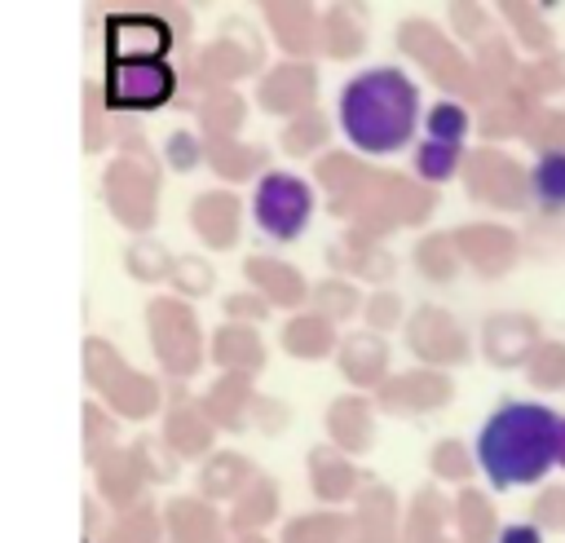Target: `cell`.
Masks as SVG:
<instances>
[{
    "label": "cell",
    "instance_id": "7c38bea8",
    "mask_svg": "<svg viewBox=\"0 0 565 543\" xmlns=\"http://www.w3.org/2000/svg\"><path fill=\"white\" fill-rule=\"evenodd\" d=\"M243 199L238 190H225V185H207L194 194L190 203V230L194 238L207 247V252H234L238 238H243Z\"/></svg>",
    "mask_w": 565,
    "mask_h": 543
},
{
    "label": "cell",
    "instance_id": "7402d4cb",
    "mask_svg": "<svg viewBox=\"0 0 565 543\" xmlns=\"http://www.w3.org/2000/svg\"><path fill=\"white\" fill-rule=\"evenodd\" d=\"M278 344L287 358L296 362H318L335 349V322L318 318L313 309H300V313H287V322L278 327Z\"/></svg>",
    "mask_w": 565,
    "mask_h": 543
},
{
    "label": "cell",
    "instance_id": "f546056e",
    "mask_svg": "<svg viewBox=\"0 0 565 543\" xmlns=\"http://www.w3.org/2000/svg\"><path fill=\"white\" fill-rule=\"evenodd\" d=\"M327 137H331V124H327V115L313 106V110H305V115H296V119H287V124H282L278 146H282V155L305 159V155L322 150V146H327Z\"/></svg>",
    "mask_w": 565,
    "mask_h": 543
},
{
    "label": "cell",
    "instance_id": "8d00e7d4",
    "mask_svg": "<svg viewBox=\"0 0 565 543\" xmlns=\"http://www.w3.org/2000/svg\"><path fill=\"white\" fill-rule=\"evenodd\" d=\"M309 305H313V313H318V318L340 322V318H349V313H353L358 291H353L344 278H322V283H313V287H309Z\"/></svg>",
    "mask_w": 565,
    "mask_h": 543
},
{
    "label": "cell",
    "instance_id": "836d02e7",
    "mask_svg": "<svg viewBox=\"0 0 565 543\" xmlns=\"http://www.w3.org/2000/svg\"><path fill=\"white\" fill-rule=\"evenodd\" d=\"M84 155H102L110 141H115V115L106 110V102H102V88H97V79H84Z\"/></svg>",
    "mask_w": 565,
    "mask_h": 543
},
{
    "label": "cell",
    "instance_id": "d6986e66",
    "mask_svg": "<svg viewBox=\"0 0 565 543\" xmlns=\"http://www.w3.org/2000/svg\"><path fill=\"white\" fill-rule=\"evenodd\" d=\"M203 163L212 168L216 181H225V190L243 185V181H260L274 163H269V150L256 146V141H243V137H230V141H203Z\"/></svg>",
    "mask_w": 565,
    "mask_h": 543
},
{
    "label": "cell",
    "instance_id": "74e56055",
    "mask_svg": "<svg viewBox=\"0 0 565 543\" xmlns=\"http://www.w3.org/2000/svg\"><path fill=\"white\" fill-rule=\"evenodd\" d=\"M159 163L172 172H194L203 163V137L194 128H172L159 146Z\"/></svg>",
    "mask_w": 565,
    "mask_h": 543
},
{
    "label": "cell",
    "instance_id": "cb8c5ba5",
    "mask_svg": "<svg viewBox=\"0 0 565 543\" xmlns=\"http://www.w3.org/2000/svg\"><path fill=\"white\" fill-rule=\"evenodd\" d=\"M172 260H177V252H172L168 243H159L154 234L128 238V247H124V274H128L132 283H141V287L168 283V274H172Z\"/></svg>",
    "mask_w": 565,
    "mask_h": 543
},
{
    "label": "cell",
    "instance_id": "7bdbcfd3",
    "mask_svg": "<svg viewBox=\"0 0 565 543\" xmlns=\"http://www.w3.org/2000/svg\"><path fill=\"white\" fill-rule=\"evenodd\" d=\"M494 543H543V530L534 521H512L494 534Z\"/></svg>",
    "mask_w": 565,
    "mask_h": 543
},
{
    "label": "cell",
    "instance_id": "f1b7e54d",
    "mask_svg": "<svg viewBox=\"0 0 565 543\" xmlns=\"http://www.w3.org/2000/svg\"><path fill=\"white\" fill-rule=\"evenodd\" d=\"M128 450H132V459H137V468H141V477H146V486H168V481H177L181 459L163 446L159 433H137V437L128 441Z\"/></svg>",
    "mask_w": 565,
    "mask_h": 543
},
{
    "label": "cell",
    "instance_id": "3957f363",
    "mask_svg": "<svg viewBox=\"0 0 565 543\" xmlns=\"http://www.w3.org/2000/svg\"><path fill=\"white\" fill-rule=\"evenodd\" d=\"M115 155L102 172V203L106 212L132 234H150L159 221V194H163V163L159 155L146 146V137H137L132 128L115 132Z\"/></svg>",
    "mask_w": 565,
    "mask_h": 543
},
{
    "label": "cell",
    "instance_id": "4316f807",
    "mask_svg": "<svg viewBox=\"0 0 565 543\" xmlns=\"http://www.w3.org/2000/svg\"><path fill=\"white\" fill-rule=\"evenodd\" d=\"M168 287H172L177 300H203V296H212V287H216V269H212V260H207L203 252H181V256L172 260Z\"/></svg>",
    "mask_w": 565,
    "mask_h": 543
},
{
    "label": "cell",
    "instance_id": "d590c367",
    "mask_svg": "<svg viewBox=\"0 0 565 543\" xmlns=\"http://www.w3.org/2000/svg\"><path fill=\"white\" fill-rule=\"evenodd\" d=\"M424 132H428V141H446V146H463V137H468V110L459 106V102H433L428 110H424Z\"/></svg>",
    "mask_w": 565,
    "mask_h": 543
},
{
    "label": "cell",
    "instance_id": "8992f818",
    "mask_svg": "<svg viewBox=\"0 0 565 543\" xmlns=\"http://www.w3.org/2000/svg\"><path fill=\"white\" fill-rule=\"evenodd\" d=\"M146 340L159 362V371L172 384H185L207 362V336L199 327V313L190 300H177L172 291L146 300Z\"/></svg>",
    "mask_w": 565,
    "mask_h": 543
},
{
    "label": "cell",
    "instance_id": "d6a6232c",
    "mask_svg": "<svg viewBox=\"0 0 565 543\" xmlns=\"http://www.w3.org/2000/svg\"><path fill=\"white\" fill-rule=\"evenodd\" d=\"M344 530L349 525L335 512H305L278 530V543H344Z\"/></svg>",
    "mask_w": 565,
    "mask_h": 543
},
{
    "label": "cell",
    "instance_id": "b9f144b4",
    "mask_svg": "<svg viewBox=\"0 0 565 543\" xmlns=\"http://www.w3.org/2000/svg\"><path fill=\"white\" fill-rule=\"evenodd\" d=\"M247 428H256L265 437H278V433L291 428V406L278 402V397H269V393H256V402L247 411Z\"/></svg>",
    "mask_w": 565,
    "mask_h": 543
},
{
    "label": "cell",
    "instance_id": "9a60e30c",
    "mask_svg": "<svg viewBox=\"0 0 565 543\" xmlns=\"http://www.w3.org/2000/svg\"><path fill=\"white\" fill-rule=\"evenodd\" d=\"M93 486H97L93 499H97L102 508H115V512H128V508L150 503V499H146L150 486H146L141 468H137L128 441H119L115 450H106V455L93 464Z\"/></svg>",
    "mask_w": 565,
    "mask_h": 543
},
{
    "label": "cell",
    "instance_id": "4fadbf2b",
    "mask_svg": "<svg viewBox=\"0 0 565 543\" xmlns=\"http://www.w3.org/2000/svg\"><path fill=\"white\" fill-rule=\"evenodd\" d=\"M243 283L247 291H256L269 309H287V313H300L309 305V278L300 274V265L282 260V256H269V252H252L243 256Z\"/></svg>",
    "mask_w": 565,
    "mask_h": 543
},
{
    "label": "cell",
    "instance_id": "7a4b0ae2",
    "mask_svg": "<svg viewBox=\"0 0 565 543\" xmlns=\"http://www.w3.org/2000/svg\"><path fill=\"white\" fill-rule=\"evenodd\" d=\"M556 424L561 415L543 402H503L486 415L477 433V464L494 490L534 486L556 468Z\"/></svg>",
    "mask_w": 565,
    "mask_h": 543
},
{
    "label": "cell",
    "instance_id": "ba28073f",
    "mask_svg": "<svg viewBox=\"0 0 565 543\" xmlns=\"http://www.w3.org/2000/svg\"><path fill=\"white\" fill-rule=\"evenodd\" d=\"M97 88L110 115H137L163 110L181 93V79L172 62H106Z\"/></svg>",
    "mask_w": 565,
    "mask_h": 543
},
{
    "label": "cell",
    "instance_id": "5bb4252c",
    "mask_svg": "<svg viewBox=\"0 0 565 543\" xmlns=\"http://www.w3.org/2000/svg\"><path fill=\"white\" fill-rule=\"evenodd\" d=\"M163 521V539L168 543H230V525L216 512V503L199 499V494H172L159 508Z\"/></svg>",
    "mask_w": 565,
    "mask_h": 543
},
{
    "label": "cell",
    "instance_id": "d4e9b609",
    "mask_svg": "<svg viewBox=\"0 0 565 543\" xmlns=\"http://www.w3.org/2000/svg\"><path fill=\"white\" fill-rule=\"evenodd\" d=\"M305 464H309V490H313L322 503H340V499L353 490V464H344L340 450L313 446Z\"/></svg>",
    "mask_w": 565,
    "mask_h": 543
},
{
    "label": "cell",
    "instance_id": "ffe728a7",
    "mask_svg": "<svg viewBox=\"0 0 565 543\" xmlns=\"http://www.w3.org/2000/svg\"><path fill=\"white\" fill-rule=\"evenodd\" d=\"M260 468H256V459L252 455H243V450H212L207 459H199V499H207V503H221V499H238V490L256 477Z\"/></svg>",
    "mask_w": 565,
    "mask_h": 543
},
{
    "label": "cell",
    "instance_id": "f35d334b",
    "mask_svg": "<svg viewBox=\"0 0 565 543\" xmlns=\"http://www.w3.org/2000/svg\"><path fill=\"white\" fill-rule=\"evenodd\" d=\"M318 49H322L327 57H349V53L362 49V35L344 26V9H327V13L318 18Z\"/></svg>",
    "mask_w": 565,
    "mask_h": 543
},
{
    "label": "cell",
    "instance_id": "277c9868",
    "mask_svg": "<svg viewBox=\"0 0 565 543\" xmlns=\"http://www.w3.org/2000/svg\"><path fill=\"white\" fill-rule=\"evenodd\" d=\"M79 358H84V384L119 424H146L163 411L168 388L150 371H137L106 336H84Z\"/></svg>",
    "mask_w": 565,
    "mask_h": 543
},
{
    "label": "cell",
    "instance_id": "4dcf8cb0",
    "mask_svg": "<svg viewBox=\"0 0 565 543\" xmlns=\"http://www.w3.org/2000/svg\"><path fill=\"white\" fill-rule=\"evenodd\" d=\"M79 419H84V459H88V468H93L106 450L119 446V419H115L97 397H88V402L79 406Z\"/></svg>",
    "mask_w": 565,
    "mask_h": 543
},
{
    "label": "cell",
    "instance_id": "44dd1931",
    "mask_svg": "<svg viewBox=\"0 0 565 543\" xmlns=\"http://www.w3.org/2000/svg\"><path fill=\"white\" fill-rule=\"evenodd\" d=\"M282 490H278V481L269 477V472H256L243 490H238V499L230 503V517H225V525H230V534H260L265 525H274L278 521V512H282Z\"/></svg>",
    "mask_w": 565,
    "mask_h": 543
},
{
    "label": "cell",
    "instance_id": "60d3db41",
    "mask_svg": "<svg viewBox=\"0 0 565 543\" xmlns=\"http://www.w3.org/2000/svg\"><path fill=\"white\" fill-rule=\"evenodd\" d=\"M375 358H380V344H375L371 336H353V340H344V344H340V371H344L349 380H358V384H366V380H371Z\"/></svg>",
    "mask_w": 565,
    "mask_h": 543
},
{
    "label": "cell",
    "instance_id": "ac0fdd59",
    "mask_svg": "<svg viewBox=\"0 0 565 543\" xmlns=\"http://www.w3.org/2000/svg\"><path fill=\"white\" fill-rule=\"evenodd\" d=\"M252 402H256V380L252 375H230V371H221L199 393V406H203V415L212 419L216 433H243Z\"/></svg>",
    "mask_w": 565,
    "mask_h": 543
},
{
    "label": "cell",
    "instance_id": "ab89813d",
    "mask_svg": "<svg viewBox=\"0 0 565 543\" xmlns=\"http://www.w3.org/2000/svg\"><path fill=\"white\" fill-rule=\"evenodd\" d=\"M221 313H225V322H243V327H260V322H269V305L256 296V291H247V287H238V291H225L221 296Z\"/></svg>",
    "mask_w": 565,
    "mask_h": 543
},
{
    "label": "cell",
    "instance_id": "9c48e42d",
    "mask_svg": "<svg viewBox=\"0 0 565 543\" xmlns=\"http://www.w3.org/2000/svg\"><path fill=\"white\" fill-rule=\"evenodd\" d=\"M172 49H177V35L159 9H124V13H110L102 26L106 62H168Z\"/></svg>",
    "mask_w": 565,
    "mask_h": 543
},
{
    "label": "cell",
    "instance_id": "52a82bcc",
    "mask_svg": "<svg viewBox=\"0 0 565 543\" xmlns=\"http://www.w3.org/2000/svg\"><path fill=\"white\" fill-rule=\"evenodd\" d=\"M313 207H318V194L305 177L296 172H282V168H269L256 185H252V221L265 238L274 243H291L309 230L313 221Z\"/></svg>",
    "mask_w": 565,
    "mask_h": 543
},
{
    "label": "cell",
    "instance_id": "f6af8a7d",
    "mask_svg": "<svg viewBox=\"0 0 565 543\" xmlns=\"http://www.w3.org/2000/svg\"><path fill=\"white\" fill-rule=\"evenodd\" d=\"M556 468H565V415L556 424Z\"/></svg>",
    "mask_w": 565,
    "mask_h": 543
},
{
    "label": "cell",
    "instance_id": "ee69618b",
    "mask_svg": "<svg viewBox=\"0 0 565 543\" xmlns=\"http://www.w3.org/2000/svg\"><path fill=\"white\" fill-rule=\"evenodd\" d=\"M102 530H106L102 525V503L97 499H84V543H97Z\"/></svg>",
    "mask_w": 565,
    "mask_h": 543
},
{
    "label": "cell",
    "instance_id": "1f68e13d",
    "mask_svg": "<svg viewBox=\"0 0 565 543\" xmlns=\"http://www.w3.org/2000/svg\"><path fill=\"white\" fill-rule=\"evenodd\" d=\"M530 190L543 207L561 212L565 207V150H543L530 168Z\"/></svg>",
    "mask_w": 565,
    "mask_h": 543
},
{
    "label": "cell",
    "instance_id": "e575fe53",
    "mask_svg": "<svg viewBox=\"0 0 565 543\" xmlns=\"http://www.w3.org/2000/svg\"><path fill=\"white\" fill-rule=\"evenodd\" d=\"M459 159H463V146L428 141V137L415 146V172H419V181H428V185H441V181H450V177L459 172Z\"/></svg>",
    "mask_w": 565,
    "mask_h": 543
},
{
    "label": "cell",
    "instance_id": "e0dca14e",
    "mask_svg": "<svg viewBox=\"0 0 565 543\" xmlns=\"http://www.w3.org/2000/svg\"><path fill=\"white\" fill-rule=\"evenodd\" d=\"M265 336L260 327H243V322H221L207 340V358L216 371H230V375H260L265 371Z\"/></svg>",
    "mask_w": 565,
    "mask_h": 543
},
{
    "label": "cell",
    "instance_id": "30bf717a",
    "mask_svg": "<svg viewBox=\"0 0 565 543\" xmlns=\"http://www.w3.org/2000/svg\"><path fill=\"white\" fill-rule=\"evenodd\" d=\"M159 415H163L159 437H163V446H168L177 459H207V455L216 450V428H212V419L203 415L199 397H194L185 384H168Z\"/></svg>",
    "mask_w": 565,
    "mask_h": 543
},
{
    "label": "cell",
    "instance_id": "484cf974",
    "mask_svg": "<svg viewBox=\"0 0 565 543\" xmlns=\"http://www.w3.org/2000/svg\"><path fill=\"white\" fill-rule=\"evenodd\" d=\"M97 543H163L159 508H154V503H141V508L115 512V521L97 534Z\"/></svg>",
    "mask_w": 565,
    "mask_h": 543
},
{
    "label": "cell",
    "instance_id": "603a6c76",
    "mask_svg": "<svg viewBox=\"0 0 565 543\" xmlns=\"http://www.w3.org/2000/svg\"><path fill=\"white\" fill-rule=\"evenodd\" d=\"M194 119H199L203 141H230L247 124V102L238 88H212L194 102Z\"/></svg>",
    "mask_w": 565,
    "mask_h": 543
},
{
    "label": "cell",
    "instance_id": "83f0119b",
    "mask_svg": "<svg viewBox=\"0 0 565 543\" xmlns=\"http://www.w3.org/2000/svg\"><path fill=\"white\" fill-rule=\"evenodd\" d=\"M327 428H331V441L340 450H362L371 441V419H366V406L358 397H335L327 411Z\"/></svg>",
    "mask_w": 565,
    "mask_h": 543
},
{
    "label": "cell",
    "instance_id": "bcb514c9",
    "mask_svg": "<svg viewBox=\"0 0 565 543\" xmlns=\"http://www.w3.org/2000/svg\"><path fill=\"white\" fill-rule=\"evenodd\" d=\"M230 543H274V539H265V534H230Z\"/></svg>",
    "mask_w": 565,
    "mask_h": 543
},
{
    "label": "cell",
    "instance_id": "5b68a950",
    "mask_svg": "<svg viewBox=\"0 0 565 543\" xmlns=\"http://www.w3.org/2000/svg\"><path fill=\"white\" fill-rule=\"evenodd\" d=\"M265 71V40L252 22L243 18H225L216 40L199 44L185 66H177V79L181 88H194L199 97L212 93V88H234L238 79L247 75H260Z\"/></svg>",
    "mask_w": 565,
    "mask_h": 543
},
{
    "label": "cell",
    "instance_id": "8fae6325",
    "mask_svg": "<svg viewBox=\"0 0 565 543\" xmlns=\"http://www.w3.org/2000/svg\"><path fill=\"white\" fill-rule=\"evenodd\" d=\"M256 106L274 119H296L305 110H313V97H318V71L313 62H274L256 75V88H252Z\"/></svg>",
    "mask_w": 565,
    "mask_h": 543
},
{
    "label": "cell",
    "instance_id": "2e32d148",
    "mask_svg": "<svg viewBox=\"0 0 565 543\" xmlns=\"http://www.w3.org/2000/svg\"><path fill=\"white\" fill-rule=\"evenodd\" d=\"M260 22L274 35V44L282 49L287 62H309V53L318 49V9L300 4V0H265L260 4Z\"/></svg>",
    "mask_w": 565,
    "mask_h": 543
},
{
    "label": "cell",
    "instance_id": "6da1fadb",
    "mask_svg": "<svg viewBox=\"0 0 565 543\" xmlns=\"http://www.w3.org/2000/svg\"><path fill=\"white\" fill-rule=\"evenodd\" d=\"M335 124L358 155H397L419 128V84L402 66H366L344 79Z\"/></svg>",
    "mask_w": 565,
    "mask_h": 543
}]
</instances>
